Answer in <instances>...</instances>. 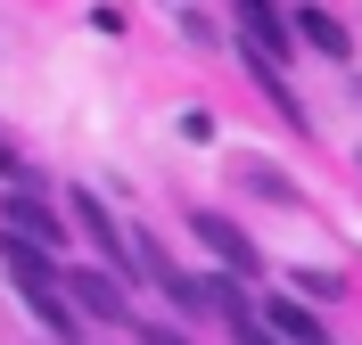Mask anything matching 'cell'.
Here are the masks:
<instances>
[{
	"mask_svg": "<svg viewBox=\"0 0 362 345\" xmlns=\"http://www.w3.org/2000/svg\"><path fill=\"white\" fill-rule=\"evenodd\" d=\"M0 272H8V288L33 304V321H42L58 345H83V329H74V304H66V288H58L49 247H33V238H17V230H0Z\"/></svg>",
	"mask_w": 362,
	"mask_h": 345,
	"instance_id": "cell-1",
	"label": "cell"
},
{
	"mask_svg": "<svg viewBox=\"0 0 362 345\" xmlns=\"http://www.w3.org/2000/svg\"><path fill=\"white\" fill-rule=\"evenodd\" d=\"M189 230H198V247L214 255L223 272H239V279H255V272H264V255H255V238H247V230H239V222H230V214L198 206V214H189Z\"/></svg>",
	"mask_w": 362,
	"mask_h": 345,
	"instance_id": "cell-2",
	"label": "cell"
},
{
	"mask_svg": "<svg viewBox=\"0 0 362 345\" xmlns=\"http://www.w3.org/2000/svg\"><path fill=\"white\" fill-rule=\"evenodd\" d=\"M58 288H66L74 313H90V321H115V329H132V296L115 288V272H58Z\"/></svg>",
	"mask_w": 362,
	"mask_h": 345,
	"instance_id": "cell-3",
	"label": "cell"
},
{
	"mask_svg": "<svg viewBox=\"0 0 362 345\" xmlns=\"http://www.w3.org/2000/svg\"><path fill=\"white\" fill-rule=\"evenodd\" d=\"M0 230H17V238H33V247L58 255V238H66V222L33 198V189H8V206H0Z\"/></svg>",
	"mask_w": 362,
	"mask_h": 345,
	"instance_id": "cell-4",
	"label": "cell"
},
{
	"mask_svg": "<svg viewBox=\"0 0 362 345\" xmlns=\"http://www.w3.org/2000/svg\"><path fill=\"white\" fill-rule=\"evenodd\" d=\"M264 329L280 345H329V329H321V313L305 296H280V288H272V304H264Z\"/></svg>",
	"mask_w": 362,
	"mask_h": 345,
	"instance_id": "cell-5",
	"label": "cell"
},
{
	"mask_svg": "<svg viewBox=\"0 0 362 345\" xmlns=\"http://www.w3.org/2000/svg\"><path fill=\"white\" fill-rule=\"evenodd\" d=\"M74 214H83V230H90V238H99V255H107V263H124V272H140V263H132V230L115 222V214L99 206L90 189H74Z\"/></svg>",
	"mask_w": 362,
	"mask_h": 345,
	"instance_id": "cell-6",
	"label": "cell"
},
{
	"mask_svg": "<svg viewBox=\"0 0 362 345\" xmlns=\"http://www.w3.org/2000/svg\"><path fill=\"white\" fill-rule=\"evenodd\" d=\"M230 8L247 17V42H255V49L288 66V17H280V0H230Z\"/></svg>",
	"mask_w": 362,
	"mask_h": 345,
	"instance_id": "cell-7",
	"label": "cell"
},
{
	"mask_svg": "<svg viewBox=\"0 0 362 345\" xmlns=\"http://www.w3.org/2000/svg\"><path fill=\"white\" fill-rule=\"evenodd\" d=\"M288 33H305V42H313L321 58H338V66L354 58V33H346V25L329 17V8H288Z\"/></svg>",
	"mask_w": 362,
	"mask_h": 345,
	"instance_id": "cell-8",
	"label": "cell"
},
{
	"mask_svg": "<svg viewBox=\"0 0 362 345\" xmlns=\"http://www.w3.org/2000/svg\"><path fill=\"white\" fill-rule=\"evenodd\" d=\"M239 181H247L255 198H272V206H296V181H288V173H272V164H247Z\"/></svg>",
	"mask_w": 362,
	"mask_h": 345,
	"instance_id": "cell-9",
	"label": "cell"
},
{
	"mask_svg": "<svg viewBox=\"0 0 362 345\" xmlns=\"http://www.w3.org/2000/svg\"><path fill=\"white\" fill-rule=\"evenodd\" d=\"M288 279H296V296H305V304H329V296L346 288V279H329V272H288Z\"/></svg>",
	"mask_w": 362,
	"mask_h": 345,
	"instance_id": "cell-10",
	"label": "cell"
},
{
	"mask_svg": "<svg viewBox=\"0 0 362 345\" xmlns=\"http://www.w3.org/2000/svg\"><path fill=\"white\" fill-rule=\"evenodd\" d=\"M181 140H214V115H206V107H181Z\"/></svg>",
	"mask_w": 362,
	"mask_h": 345,
	"instance_id": "cell-11",
	"label": "cell"
}]
</instances>
